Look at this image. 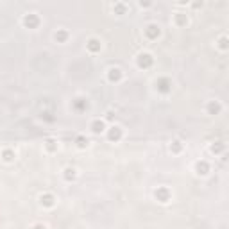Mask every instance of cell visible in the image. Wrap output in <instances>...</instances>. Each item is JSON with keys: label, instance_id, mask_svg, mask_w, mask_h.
Wrapping results in <instances>:
<instances>
[{"label": "cell", "instance_id": "cell-1", "mask_svg": "<svg viewBox=\"0 0 229 229\" xmlns=\"http://www.w3.org/2000/svg\"><path fill=\"white\" fill-rule=\"evenodd\" d=\"M152 65V59H150V56L149 54H143V56H140V66H150Z\"/></svg>", "mask_w": 229, "mask_h": 229}, {"label": "cell", "instance_id": "cell-2", "mask_svg": "<svg viewBox=\"0 0 229 229\" xmlns=\"http://www.w3.org/2000/svg\"><path fill=\"white\" fill-rule=\"evenodd\" d=\"M38 23V18L36 16H32V14H30V16H27L25 18V25H29V27H34Z\"/></svg>", "mask_w": 229, "mask_h": 229}, {"label": "cell", "instance_id": "cell-3", "mask_svg": "<svg viewBox=\"0 0 229 229\" xmlns=\"http://www.w3.org/2000/svg\"><path fill=\"white\" fill-rule=\"evenodd\" d=\"M120 138V129L118 127H113L109 132V140H118Z\"/></svg>", "mask_w": 229, "mask_h": 229}, {"label": "cell", "instance_id": "cell-4", "mask_svg": "<svg viewBox=\"0 0 229 229\" xmlns=\"http://www.w3.org/2000/svg\"><path fill=\"white\" fill-rule=\"evenodd\" d=\"M156 197H159L161 202H166V199H168V193H166V190H159V192H156Z\"/></svg>", "mask_w": 229, "mask_h": 229}, {"label": "cell", "instance_id": "cell-5", "mask_svg": "<svg viewBox=\"0 0 229 229\" xmlns=\"http://www.w3.org/2000/svg\"><path fill=\"white\" fill-rule=\"evenodd\" d=\"M197 170H199V174H208V165L202 161V163H197Z\"/></svg>", "mask_w": 229, "mask_h": 229}, {"label": "cell", "instance_id": "cell-6", "mask_svg": "<svg viewBox=\"0 0 229 229\" xmlns=\"http://www.w3.org/2000/svg\"><path fill=\"white\" fill-rule=\"evenodd\" d=\"M109 79H111V81H118V79H120V70H111Z\"/></svg>", "mask_w": 229, "mask_h": 229}, {"label": "cell", "instance_id": "cell-7", "mask_svg": "<svg viewBox=\"0 0 229 229\" xmlns=\"http://www.w3.org/2000/svg\"><path fill=\"white\" fill-rule=\"evenodd\" d=\"M104 129V123L102 122H95V123H93V132H100Z\"/></svg>", "mask_w": 229, "mask_h": 229}, {"label": "cell", "instance_id": "cell-8", "mask_svg": "<svg viewBox=\"0 0 229 229\" xmlns=\"http://www.w3.org/2000/svg\"><path fill=\"white\" fill-rule=\"evenodd\" d=\"M147 34L150 36V38H154V36H158L159 34V30L156 29V27H149V30H147Z\"/></svg>", "mask_w": 229, "mask_h": 229}, {"label": "cell", "instance_id": "cell-9", "mask_svg": "<svg viewBox=\"0 0 229 229\" xmlns=\"http://www.w3.org/2000/svg\"><path fill=\"white\" fill-rule=\"evenodd\" d=\"M90 50H93V52H95V50H99V45H97V41H90Z\"/></svg>", "mask_w": 229, "mask_h": 229}, {"label": "cell", "instance_id": "cell-10", "mask_svg": "<svg viewBox=\"0 0 229 229\" xmlns=\"http://www.w3.org/2000/svg\"><path fill=\"white\" fill-rule=\"evenodd\" d=\"M41 201H43L47 206H52V197L50 195H47V197H43V199H41Z\"/></svg>", "mask_w": 229, "mask_h": 229}, {"label": "cell", "instance_id": "cell-11", "mask_svg": "<svg viewBox=\"0 0 229 229\" xmlns=\"http://www.w3.org/2000/svg\"><path fill=\"white\" fill-rule=\"evenodd\" d=\"M77 141H79V147H84V145H88V140H84V138H77Z\"/></svg>", "mask_w": 229, "mask_h": 229}, {"label": "cell", "instance_id": "cell-12", "mask_svg": "<svg viewBox=\"0 0 229 229\" xmlns=\"http://www.w3.org/2000/svg\"><path fill=\"white\" fill-rule=\"evenodd\" d=\"M210 109H211V111H218V109H220V108H218V106H217V104H211V106H210Z\"/></svg>", "mask_w": 229, "mask_h": 229}]
</instances>
